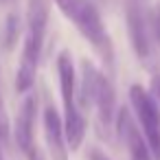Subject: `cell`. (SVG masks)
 Returning <instances> with one entry per match:
<instances>
[{
    "instance_id": "obj_1",
    "label": "cell",
    "mask_w": 160,
    "mask_h": 160,
    "mask_svg": "<svg viewBox=\"0 0 160 160\" xmlns=\"http://www.w3.org/2000/svg\"><path fill=\"white\" fill-rule=\"evenodd\" d=\"M53 2L77 27L81 38H86L92 44V48L103 59V66H108L112 70L114 68V48H112V40L105 31V24L101 20L97 2L94 0H53Z\"/></svg>"
},
{
    "instance_id": "obj_2",
    "label": "cell",
    "mask_w": 160,
    "mask_h": 160,
    "mask_svg": "<svg viewBox=\"0 0 160 160\" xmlns=\"http://www.w3.org/2000/svg\"><path fill=\"white\" fill-rule=\"evenodd\" d=\"M129 105L153 153V160H160V103L153 99V94L147 88L134 83L129 88Z\"/></svg>"
},
{
    "instance_id": "obj_3",
    "label": "cell",
    "mask_w": 160,
    "mask_h": 160,
    "mask_svg": "<svg viewBox=\"0 0 160 160\" xmlns=\"http://www.w3.org/2000/svg\"><path fill=\"white\" fill-rule=\"evenodd\" d=\"M123 11H125L127 38L134 55L138 59H149L156 48L151 35V22H149L151 7L147 5V0H123Z\"/></svg>"
},
{
    "instance_id": "obj_4",
    "label": "cell",
    "mask_w": 160,
    "mask_h": 160,
    "mask_svg": "<svg viewBox=\"0 0 160 160\" xmlns=\"http://www.w3.org/2000/svg\"><path fill=\"white\" fill-rule=\"evenodd\" d=\"M44 38H46L44 29H27V33H24V44H22V53H20V62H18V72H16V92H20V94H29L35 86V75H38L42 48H44Z\"/></svg>"
},
{
    "instance_id": "obj_5",
    "label": "cell",
    "mask_w": 160,
    "mask_h": 160,
    "mask_svg": "<svg viewBox=\"0 0 160 160\" xmlns=\"http://www.w3.org/2000/svg\"><path fill=\"white\" fill-rule=\"evenodd\" d=\"M35 116H38V94L29 92L18 110L16 125H13L16 147L24 153L27 160H44L35 145Z\"/></svg>"
},
{
    "instance_id": "obj_6",
    "label": "cell",
    "mask_w": 160,
    "mask_h": 160,
    "mask_svg": "<svg viewBox=\"0 0 160 160\" xmlns=\"http://www.w3.org/2000/svg\"><path fill=\"white\" fill-rule=\"evenodd\" d=\"M92 108L97 110V132H99V138L103 140H112V132H114V125H116V90H114V83L112 79L101 72L99 79H97V90H94V103Z\"/></svg>"
},
{
    "instance_id": "obj_7",
    "label": "cell",
    "mask_w": 160,
    "mask_h": 160,
    "mask_svg": "<svg viewBox=\"0 0 160 160\" xmlns=\"http://www.w3.org/2000/svg\"><path fill=\"white\" fill-rule=\"evenodd\" d=\"M42 127H44V140L51 160H68V142L64 132V116H59V110L55 108L53 99H44L42 108Z\"/></svg>"
},
{
    "instance_id": "obj_8",
    "label": "cell",
    "mask_w": 160,
    "mask_h": 160,
    "mask_svg": "<svg viewBox=\"0 0 160 160\" xmlns=\"http://www.w3.org/2000/svg\"><path fill=\"white\" fill-rule=\"evenodd\" d=\"M101 70L90 62V59H81V77L77 83V103L79 108H92L94 103V90H97V79H99Z\"/></svg>"
},
{
    "instance_id": "obj_9",
    "label": "cell",
    "mask_w": 160,
    "mask_h": 160,
    "mask_svg": "<svg viewBox=\"0 0 160 160\" xmlns=\"http://www.w3.org/2000/svg\"><path fill=\"white\" fill-rule=\"evenodd\" d=\"M22 27H24V22H22V16L18 11H11L5 18L2 29H0V46H2V51L11 53L16 48V44L22 35Z\"/></svg>"
},
{
    "instance_id": "obj_10",
    "label": "cell",
    "mask_w": 160,
    "mask_h": 160,
    "mask_svg": "<svg viewBox=\"0 0 160 160\" xmlns=\"http://www.w3.org/2000/svg\"><path fill=\"white\" fill-rule=\"evenodd\" d=\"M11 140H13V127H11V118L2 94V72H0V147H9Z\"/></svg>"
},
{
    "instance_id": "obj_11",
    "label": "cell",
    "mask_w": 160,
    "mask_h": 160,
    "mask_svg": "<svg viewBox=\"0 0 160 160\" xmlns=\"http://www.w3.org/2000/svg\"><path fill=\"white\" fill-rule=\"evenodd\" d=\"M149 22H151V35H153V42H156V46H160V0H158L156 5H151Z\"/></svg>"
},
{
    "instance_id": "obj_12",
    "label": "cell",
    "mask_w": 160,
    "mask_h": 160,
    "mask_svg": "<svg viewBox=\"0 0 160 160\" xmlns=\"http://www.w3.org/2000/svg\"><path fill=\"white\" fill-rule=\"evenodd\" d=\"M88 160H110V158H108L101 149H90V151H88Z\"/></svg>"
},
{
    "instance_id": "obj_13",
    "label": "cell",
    "mask_w": 160,
    "mask_h": 160,
    "mask_svg": "<svg viewBox=\"0 0 160 160\" xmlns=\"http://www.w3.org/2000/svg\"><path fill=\"white\" fill-rule=\"evenodd\" d=\"M97 5H101L103 9H112V7H116L118 5V0H94Z\"/></svg>"
},
{
    "instance_id": "obj_14",
    "label": "cell",
    "mask_w": 160,
    "mask_h": 160,
    "mask_svg": "<svg viewBox=\"0 0 160 160\" xmlns=\"http://www.w3.org/2000/svg\"><path fill=\"white\" fill-rule=\"evenodd\" d=\"M16 2V0H0V5H2V7H7V5H13Z\"/></svg>"
},
{
    "instance_id": "obj_15",
    "label": "cell",
    "mask_w": 160,
    "mask_h": 160,
    "mask_svg": "<svg viewBox=\"0 0 160 160\" xmlns=\"http://www.w3.org/2000/svg\"><path fill=\"white\" fill-rule=\"evenodd\" d=\"M0 160H5V158H2V151H0Z\"/></svg>"
},
{
    "instance_id": "obj_16",
    "label": "cell",
    "mask_w": 160,
    "mask_h": 160,
    "mask_svg": "<svg viewBox=\"0 0 160 160\" xmlns=\"http://www.w3.org/2000/svg\"><path fill=\"white\" fill-rule=\"evenodd\" d=\"M158 72H160V70H158Z\"/></svg>"
}]
</instances>
